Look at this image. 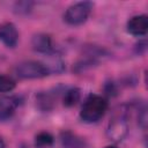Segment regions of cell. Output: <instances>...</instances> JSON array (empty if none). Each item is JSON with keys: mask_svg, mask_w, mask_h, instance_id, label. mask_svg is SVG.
<instances>
[{"mask_svg": "<svg viewBox=\"0 0 148 148\" xmlns=\"http://www.w3.org/2000/svg\"><path fill=\"white\" fill-rule=\"evenodd\" d=\"M108 110V101L99 95H89L80 111V118L83 123L92 124L103 118Z\"/></svg>", "mask_w": 148, "mask_h": 148, "instance_id": "obj_1", "label": "cell"}, {"mask_svg": "<svg viewBox=\"0 0 148 148\" xmlns=\"http://www.w3.org/2000/svg\"><path fill=\"white\" fill-rule=\"evenodd\" d=\"M15 74L18 79L31 80V79H42L50 75V71L46 65L37 60H25L20 62L15 68Z\"/></svg>", "mask_w": 148, "mask_h": 148, "instance_id": "obj_2", "label": "cell"}, {"mask_svg": "<svg viewBox=\"0 0 148 148\" xmlns=\"http://www.w3.org/2000/svg\"><path fill=\"white\" fill-rule=\"evenodd\" d=\"M94 3L90 1H80L71 5L65 14H64V20L67 24L69 25H80L83 24L87 18L89 17L91 10H92Z\"/></svg>", "mask_w": 148, "mask_h": 148, "instance_id": "obj_3", "label": "cell"}, {"mask_svg": "<svg viewBox=\"0 0 148 148\" xmlns=\"http://www.w3.org/2000/svg\"><path fill=\"white\" fill-rule=\"evenodd\" d=\"M128 133V124L125 117L118 116L110 120L106 127V136L113 142L123 141Z\"/></svg>", "mask_w": 148, "mask_h": 148, "instance_id": "obj_4", "label": "cell"}, {"mask_svg": "<svg viewBox=\"0 0 148 148\" xmlns=\"http://www.w3.org/2000/svg\"><path fill=\"white\" fill-rule=\"evenodd\" d=\"M0 40L7 47H15L18 42V31L14 23L5 22L0 24Z\"/></svg>", "mask_w": 148, "mask_h": 148, "instance_id": "obj_5", "label": "cell"}, {"mask_svg": "<svg viewBox=\"0 0 148 148\" xmlns=\"http://www.w3.org/2000/svg\"><path fill=\"white\" fill-rule=\"evenodd\" d=\"M127 32L133 36H145L148 31V16L145 14L132 16L127 21Z\"/></svg>", "mask_w": 148, "mask_h": 148, "instance_id": "obj_6", "label": "cell"}, {"mask_svg": "<svg viewBox=\"0 0 148 148\" xmlns=\"http://www.w3.org/2000/svg\"><path fill=\"white\" fill-rule=\"evenodd\" d=\"M31 46H32L34 51L43 53V54H47V56L52 54L54 51L51 36L47 34H44V32H38L32 36Z\"/></svg>", "mask_w": 148, "mask_h": 148, "instance_id": "obj_7", "label": "cell"}, {"mask_svg": "<svg viewBox=\"0 0 148 148\" xmlns=\"http://www.w3.org/2000/svg\"><path fill=\"white\" fill-rule=\"evenodd\" d=\"M20 97L17 96H2L0 97V120L9 119L16 108L20 105Z\"/></svg>", "mask_w": 148, "mask_h": 148, "instance_id": "obj_8", "label": "cell"}, {"mask_svg": "<svg viewBox=\"0 0 148 148\" xmlns=\"http://www.w3.org/2000/svg\"><path fill=\"white\" fill-rule=\"evenodd\" d=\"M60 141L64 148H86L87 146L83 138L71 131H62L60 133Z\"/></svg>", "mask_w": 148, "mask_h": 148, "instance_id": "obj_9", "label": "cell"}, {"mask_svg": "<svg viewBox=\"0 0 148 148\" xmlns=\"http://www.w3.org/2000/svg\"><path fill=\"white\" fill-rule=\"evenodd\" d=\"M36 105L39 110L46 112L51 111L54 106V97L49 91H40L36 95Z\"/></svg>", "mask_w": 148, "mask_h": 148, "instance_id": "obj_10", "label": "cell"}, {"mask_svg": "<svg viewBox=\"0 0 148 148\" xmlns=\"http://www.w3.org/2000/svg\"><path fill=\"white\" fill-rule=\"evenodd\" d=\"M80 97H81L80 89L76 88V87H72V88L67 89V90L64 92L62 104H64L66 108H72V106H74V105L80 101Z\"/></svg>", "mask_w": 148, "mask_h": 148, "instance_id": "obj_11", "label": "cell"}, {"mask_svg": "<svg viewBox=\"0 0 148 148\" xmlns=\"http://www.w3.org/2000/svg\"><path fill=\"white\" fill-rule=\"evenodd\" d=\"M53 141H54L53 135L46 131H42L35 136V146L38 148L49 147L53 143Z\"/></svg>", "mask_w": 148, "mask_h": 148, "instance_id": "obj_12", "label": "cell"}, {"mask_svg": "<svg viewBox=\"0 0 148 148\" xmlns=\"http://www.w3.org/2000/svg\"><path fill=\"white\" fill-rule=\"evenodd\" d=\"M16 87V82L12 76L0 75V92H9L14 90Z\"/></svg>", "mask_w": 148, "mask_h": 148, "instance_id": "obj_13", "label": "cell"}, {"mask_svg": "<svg viewBox=\"0 0 148 148\" xmlns=\"http://www.w3.org/2000/svg\"><path fill=\"white\" fill-rule=\"evenodd\" d=\"M104 90H105V94H108L109 96H116L117 95V86L114 82L110 81V82H106L105 83V87H104Z\"/></svg>", "mask_w": 148, "mask_h": 148, "instance_id": "obj_14", "label": "cell"}, {"mask_svg": "<svg viewBox=\"0 0 148 148\" xmlns=\"http://www.w3.org/2000/svg\"><path fill=\"white\" fill-rule=\"evenodd\" d=\"M138 119H139V125L145 130L146 126H147V109L146 108H142L139 112V116H138Z\"/></svg>", "mask_w": 148, "mask_h": 148, "instance_id": "obj_15", "label": "cell"}, {"mask_svg": "<svg viewBox=\"0 0 148 148\" xmlns=\"http://www.w3.org/2000/svg\"><path fill=\"white\" fill-rule=\"evenodd\" d=\"M0 148H6V142L1 135H0Z\"/></svg>", "mask_w": 148, "mask_h": 148, "instance_id": "obj_16", "label": "cell"}, {"mask_svg": "<svg viewBox=\"0 0 148 148\" xmlns=\"http://www.w3.org/2000/svg\"><path fill=\"white\" fill-rule=\"evenodd\" d=\"M104 148H118V147H116V146H106Z\"/></svg>", "mask_w": 148, "mask_h": 148, "instance_id": "obj_17", "label": "cell"}]
</instances>
